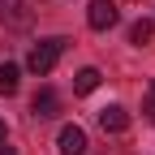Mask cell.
<instances>
[{
    "label": "cell",
    "mask_w": 155,
    "mask_h": 155,
    "mask_svg": "<svg viewBox=\"0 0 155 155\" xmlns=\"http://www.w3.org/2000/svg\"><path fill=\"white\" fill-rule=\"evenodd\" d=\"M125 125H129V112H125V108L108 104V108L99 112V129H104V134H125Z\"/></svg>",
    "instance_id": "cell-4"
},
{
    "label": "cell",
    "mask_w": 155,
    "mask_h": 155,
    "mask_svg": "<svg viewBox=\"0 0 155 155\" xmlns=\"http://www.w3.org/2000/svg\"><path fill=\"white\" fill-rule=\"evenodd\" d=\"M65 48H69V39H61V35H52V39H43V43H35L30 48V73H39V78H48L52 69H56V61L65 56Z\"/></svg>",
    "instance_id": "cell-1"
},
{
    "label": "cell",
    "mask_w": 155,
    "mask_h": 155,
    "mask_svg": "<svg viewBox=\"0 0 155 155\" xmlns=\"http://www.w3.org/2000/svg\"><path fill=\"white\" fill-rule=\"evenodd\" d=\"M99 82H104L99 69H82V73L73 78V91H78V95H91V91H99Z\"/></svg>",
    "instance_id": "cell-6"
},
{
    "label": "cell",
    "mask_w": 155,
    "mask_h": 155,
    "mask_svg": "<svg viewBox=\"0 0 155 155\" xmlns=\"http://www.w3.org/2000/svg\"><path fill=\"white\" fill-rule=\"evenodd\" d=\"M142 112L155 121V82H151V91H147V104H142Z\"/></svg>",
    "instance_id": "cell-9"
},
{
    "label": "cell",
    "mask_w": 155,
    "mask_h": 155,
    "mask_svg": "<svg viewBox=\"0 0 155 155\" xmlns=\"http://www.w3.org/2000/svg\"><path fill=\"white\" fill-rule=\"evenodd\" d=\"M116 17H121L116 0H91V9H86L91 30H112V26H116Z\"/></svg>",
    "instance_id": "cell-2"
},
{
    "label": "cell",
    "mask_w": 155,
    "mask_h": 155,
    "mask_svg": "<svg viewBox=\"0 0 155 155\" xmlns=\"http://www.w3.org/2000/svg\"><path fill=\"white\" fill-rule=\"evenodd\" d=\"M56 151H61V155H86V129L82 125H61Z\"/></svg>",
    "instance_id": "cell-3"
},
{
    "label": "cell",
    "mask_w": 155,
    "mask_h": 155,
    "mask_svg": "<svg viewBox=\"0 0 155 155\" xmlns=\"http://www.w3.org/2000/svg\"><path fill=\"white\" fill-rule=\"evenodd\" d=\"M0 155H17V151H13V147H9V142H0Z\"/></svg>",
    "instance_id": "cell-10"
},
{
    "label": "cell",
    "mask_w": 155,
    "mask_h": 155,
    "mask_svg": "<svg viewBox=\"0 0 155 155\" xmlns=\"http://www.w3.org/2000/svg\"><path fill=\"white\" fill-rule=\"evenodd\" d=\"M13 91H17V65L5 61L0 65V95H13Z\"/></svg>",
    "instance_id": "cell-8"
},
{
    "label": "cell",
    "mask_w": 155,
    "mask_h": 155,
    "mask_svg": "<svg viewBox=\"0 0 155 155\" xmlns=\"http://www.w3.org/2000/svg\"><path fill=\"white\" fill-rule=\"evenodd\" d=\"M5 138H9V129H5V121H0V142H5Z\"/></svg>",
    "instance_id": "cell-11"
},
{
    "label": "cell",
    "mask_w": 155,
    "mask_h": 155,
    "mask_svg": "<svg viewBox=\"0 0 155 155\" xmlns=\"http://www.w3.org/2000/svg\"><path fill=\"white\" fill-rule=\"evenodd\" d=\"M151 35H155V22H147V17H142V22H134V26H129V43L147 48V43H151Z\"/></svg>",
    "instance_id": "cell-7"
},
{
    "label": "cell",
    "mask_w": 155,
    "mask_h": 155,
    "mask_svg": "<svg viewBox=\"0 0 155 155\" xmlns=\"http://www.w3.org/2000/svg\"><path fill=\"white\" fill-rule=\"evenodd\" d=\"M56 108H61V99H56V91H39L35 95V116H56Z\"/></svg>",
    "instance_id": "cell-5"
}]
</instances>
